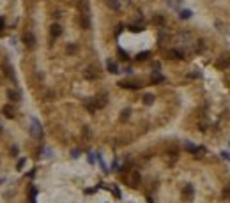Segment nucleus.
<instances>
[{
    "mask_svg": "<svg viewBox=\"0 0 230 203\" xmlns=\"http://www.w3.org/2000/svg\"><path fill=\"white\" fill-rule=\"evenodd\" d=\"M182 57H184V53H182L181 50H170V51H168V58L177 60V58H182Z\"/></svg>",
    "mask_w": 230,
    "mask_h": 203,
    "instance_id": "obj_10",
    "label": "nucleus"
},
{
    "mask_svg": "<svg viewBox=\"0 0 230 203\" xmlns=\"http://www.w3.org/2000/svg\"><path fill=\"white\" fill-rule=\"evenodd\" d=\"M225 80H227V83L230 85V73H227V76H225Z\"/></svg>",
    "mask_w": 230,
    "mask_h": 203,
    "instance_id": "obj_29",
    "label": "nucleus"
},
{
    "mask_svg": "<svg viewBox=\"0 0 230 203\" xmlns=\"http://www.w3.org/2000/svg\"><path fill=\"white\" fill-rule=\"evenodd\" d=\"M30 132H32V136H36V138H43V129H41V125H39V122L37 120H32V124H30Z\"/></svg>",
    "mask_w": 230,
    "mask_h": 203,
    "instance_id": "obj_1",
    "label": "nucleus"
},
{
    "mask_svg": "<svg viewBox=\"0 0 230 203\" xmlns=\"http://www.w3.org/2000/svg\"><path fill=\"white\" fill-rule=\"evenodd\" d=\"M140 180H142V177H140V173H138V171H133V173L129 175V178H128V182H129V186H133V187H136L138 184H140Z\"/></svg>",
    "mask_w": 230,
    "mask_h": 203,
    "instance_id": "obj_3",
    "label": "nucleus"
},
{
    "mask_svg": "<svg viewBox=\"0 0 230 203\" xmlns=\"http://www.w3.org/2000/svg\"><path fill=\"white\" fill-rule=\"evenodd\" d=\"M50 34H52V37H53V39H57V37L62 34L60 25H57V23H55V25H52V27H50Z\"/></svg>",
    "mask_w": 230,
    "mask_h": 203,
    "instance_id": "obj_7",
    "label": "nucleus"
},
{
    "mask_svg": "<svg viewBox=\"0 0 230 203\" xmlns=\"http://www.w3.org/2000/svg\"><path fill=\"white\" fill-rule=\"evenodd\" d=\"M128 117H129V109H124V111H122V120H126Z\"/></svg>",
    "mask_w": 230,
    "mask_h": 203,
    "instance_id": "obj_23",
    "label": "nucleus"
},
{
    "mask_svg": "<svg viewBox=\"0 0 230 203\" xmlns=\"http://www.w3.org/2000/svg\"><path fill=\"white\" fill-rule=\"evenodd\" d=\"M106 65H108V71H110V73H113V74H115V73H119V67H117V64H115V62L108 60Z\"/></svg>",
    "mask_w": 230,
    "mask_h": 203,
    "instance_id": "obj_14",
    "label": "nucleus"
},
{
    "mask_svg": "<svg viewBox=\"0 0 230 203\" xmlns=\"http://www.w3.org/2000/svg\"><path fill=\"white\" fill-rule=\"evenodd\" d=\"M190 16H191V11H182L181 12V18H184V19H188Z\"/></svg>",
    "mask_w": 230,
    "mask_h": 203,
    "instance_id": "obj_20",
    "label": "nucleus"
},
{
    "mask_svg": "<svg viewBox=\"0 0 230 203\" xmlns=\"http://www.w3.org/2000/svg\"><path fill=\"white\" fill-rule=\"evenodd\" d=\"M223 196H227V198H230V189H225V191H223Z\"/></svg>",
    "mask_w": 230,
    "mask_h": 203,
    "instance_id": "obj_27",
    "label": "nucleus"
},
{
    "mask_svg": "<svg viewBox=\"0 0 230 203\" xmlns=\"http://www.w3.org/2000/svg\"><path fill=\"white\" fill-rule=\"evenodd\" d=\"M4 23H6L4 18H0V30H4Z\"/></svg>",
    "mask_w": 230,
    "mask_h": 203,
    "instance_id": "obj_28",
    "label": "nucleus"
},
{
    "mask_svg": "<svg viewBox=\"0 0 230 203\" xmlns=\"http://www.w3.org/2000/svg\"><path fill=\"white\" fill-rule=\"evenodd\" d=\"M122 88H133V90H138L142 87V83H138V81H121L119 83Z\"/></svg>",
    "mask_w": 230,
    "mask_h": 203,
    "instance_id": "obj_4",
    "label": "nucleus"
},
{
    "mask_svg": "<svg viewBox=\"0 0 230 203\" xmlns=\"http://www.w3.org/2000/svg\"><path fill=\"white\" fill-rule=\"evenodd\" d=\"M119 57H121L122 60H128V53H126V51H122V50H119Z\"/></svg>",
    "mask_w": 230,
    "mask_h": 203,
    "instance_id": "obj_21",
    "label": "nucleus"
},
{
    "mask_svg": "<svg viewBox=\"0 0 230 203\" xmlns=\"http://www.w3.org/2000/svg\"><path fill=\"white\" fill-rule=\"evenodd\" d=\"M23 166H25V159H21V161H20V163H18V170H21V168H23Z\"/></svg>",
    "mask_w": 230,
    "mask_h": 203,
    "instance_id": "obj_26",
    "label": "nucleus"
},
{
    "mask_svg": "<svg viewBox=\"0 0 230 203\" xmlns=\"http://www.w3.org/2000/svg\"><path fill=\"white\" fill-rule=\"evenodd\" d=\"M154 23H156V25H165V18H163V16H156V18H154Z\"/></svg>",
    "mask_w": 230,
    "mask_h": 203,
    "instance_id": "obj_17",
    "label": "nucleus"
},
{
    "mask_svg": "<svg viewBox=\"0 0 230 203\" xmlns=\"http://www.w3.org/2000/svg\"><path fill=\"white\" fill-rule=\"evenodd\" d=\"M27 194H29V198H30V201L34 203V198H36V194H37V189H36L34 186H30V187H29V191H27Z\"/></svg>",
    "mask_w": 230,
    "mask_h": 203,
    "instance_id": "obj_15",
    "label": "nucleus"
},
{
    "mask_svg": "<svg viewBox=\"0 0 230 203\" xmlns=\"http://www.w3.org/2000/svg\"><path fill=\"white\" fill-rule=\"evenodd\" d=\"M106 6L113 11H119L121 9V4H119V0H106Z\"/></svg>",
    "mask_w": 230,
    "mask_h": 203,
    "instance_id": "obj_11",
    "label": "nucleus"
},
{
    "mask_svg": "<svg viewBox=\"0 0 230 203\" xmlns=\"http://www.w3.org/2000/svg\"><path fill=\"white\" fill-rule=\"evenodd\" d=\"M165 78L161 76V74H152V83H161Z\"/></svg>",
    "mask_w": 230,
    "mask_h": 203,
    "instance_id": "obj_16",
    "label": "nucleus"
},
{
    "mask_svg": "<svg viewBox=\"0 0 230 203\" xmlns=\"http://www.w3.org/2000/svg\"><path fill=\"white\" fill-rule=\"evenodd\" d=\"M83 74H85V78H87V80H98V78H99V73L94 69V67H89V69H87Z\"/></svg>",
    "mask_w": 230,
    "mask_h": 203,
    "instance_id": "obj_5",
    "label": "nucleus"
},
{
    "mask_svg": "<svg viewBox=\"0 0 230 203\" xmlns=\"http://www.w3.org/2000/svg\"><path fill=\"white\" fill-rule=\"evenodd\" d=\"M154 101V96H151V94H147V96H144V103L145 104H151Z\"/></svg>",
    "mask_w": 230,
    "mask_h": 203,
    "instance_id": "obj_18",
    "label": "nucleus"
},
{
    "mask_svg": "<svg viewBox=\"0 0 230 203\" xmlns=\"http://www.w3.org/2000/svg\"><path fill=\"white\" fill-rule=\"evenodd\" d=\"M75 50H76V48L73 46V44H71V46H67V53H75Z\"/></svg>",
    "mask_w": 230,
    "mask_h": 203,
    "instance_id": "obj_24",
    "label": "nucleus"
},
{
    "mask_svg": "<svg viewBox=\"0 0 230 203\" xmlns=\"http://www.w3.org/2000/svg\"><path fill=\"white\" fill-rule=\"evenodd\" d=\"M228 65H230V57H227V55H223V57H220L216 60V67H218L220 71H225Z\"/></svg>",
    "mask_w": 230,
    "mask_h": 203,
    "instance_id": "obj_2",
    "label": "nucleus"
},
{
    "mask_svg": "<svg viewBox=\"0 0 230 203\" xmlns=\"http://www.w3.org/2000/svg\"><path fill=\"white\" fill-rule=\"evenodd\" d=\"M182 196H184V198H188V200L193 196V187H191L190 184H188V186H184V189H182Z\"/></svg>",
    "mask_w": 230,
    "mask_h": 203,
    "instance_id": "obj_13",
    "label": "nucleus"
},
{
    "mask_svg": "<svg viewBox=\"0 0 230 203\" xmlns=\"http://www.w3.org/2000/svg\"><path fill=\"white\" fill-rule=\"evenodd\" d=\"M23 42H25V46H27V48H32V46H34V42H36V37H34L30 32H27L25 35H23Z\"/></svg>",
    "mask_w": 230,
    "mask_h": 203,
    "instance_id": "obj_6",
    "label": "nucleus"
},
{
    "mask_svg": "<svg viewBox=\"0 0 230 203\" xmlns=\"http://www.w3.org/2000/svg\"><path fill=\"white\" fill-rule=\"evenodd\" d=\"M7 97H9L13 103H16V101H20V92H18V90L9 88V90H7Z\"/></svg>",
    "mask_w": 230,
    "mask_h": 203,
    "instance_id": "obj_9",
    "label": "nucleus"
},
{
    "mask_svg": "<svg viewBox=\"0 0 230 203\" xmlns=\"http://www.w3.org/2000/svg\"><path fill=\"white\" fill-rule=\"evenodd\" d=\"M205 48V44H204V41H198V44L195 46V51H202Z\"/></svg>",
    "mask_w": 230,
    "mask_h": 203,
    "instance_id": "obj_19",
    "label": "nucleus"
},
{
    "mask_svg": "<svg viewBox=\"0 0 230 203\" xmlns=\"http://www.w3.org/2000/svg\"><path fill=\"white\" fill-rule=\"evenodd\" d=\"M113 194H115V196H117V198H121V191H119L117 187H113Z\"/></svg>",
    "mask_w": 230,
    "mask_h": 203,
    "instance_id": "obj_25",
    "label": "nucleus"
},
{
    "mask_svg": "<svg viewBox=\"0 0 230 203\" xmlns=\"http://www.w3.org/2000/svg\"><path fill=\"white\" fill-rule=\"evenodd\" d=\"M80 23H82V27H83L85 30H89V28H90V19H89V14H82V16H80Z\"/></svg>",
    "mask_w": 230,
    "mask_h": 203,
    "instance_id": "obj_8",
    "label": "nucleus"
},
{
    "mask_svg": "<svg viewBox=\"0 0 230 203\" xmlns=\"http://www.w3.org/2000/svg\"><path fill=\"white\" fill-rule=\"evenodd\" d=\"M147 57H149V53H147V51H145V53H140V55H138V60H145Z\"/></svg>",
    "mask_w": 230,
    "mask_h": 203,
    "instance_id": "obj_22",
    "label": "nucleus"
},
{
    "mask_svg": "<svg viewBox=\"0 0 230 203\" xmlns=\"http://www.w3.org/2000/svg\"><path fill=\"white\" fill-rule=\"evenodd\" d=\"M2 113H4L7 118H13V117H14V108H13V106H4Z\"/></svg>",
    "mask_w": 230,
    "mask_h": 203,
    "instance_id": "obj_12",
    "label": "nucleus"
}]
</instances>
